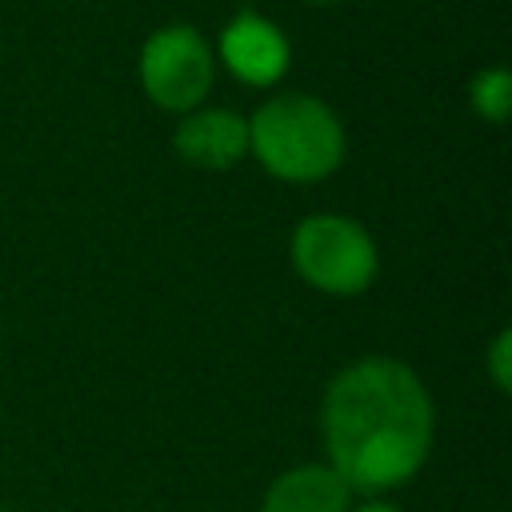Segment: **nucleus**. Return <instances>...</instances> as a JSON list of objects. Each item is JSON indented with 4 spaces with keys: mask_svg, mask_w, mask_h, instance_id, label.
Instances as JSON below:
<instances>
[{
    "mask_svg": "<svg viewBox=\"0 0 512 512\" xmlns=\"http://www.w3.org/2000/svg\"><path fill=\"white\" fill-rule=\"evenodd\" d=\"M436 440V404L424 376L384 352L332 372L320 396L324 464L352 496H388L420 476Z\"/></svg>",
    "mask_w": 512,
    "mask_h": 512,
    "instance_id": "nucleus-1",
    "label": "nucleus"
},
{
    "mask_svg": "<svg viewBox=\"0 0 512 512\" xmlns=\"http://www.w3.org/2000/svg\"><path fill=\"white\" fill-rule=\"evenodd\" d=\"M484 376L500 396L512 392V328H496L484 344Z\"/></svg>",
    "mask_w": 512,
    "mask_h": 512,
    "instance_id": "nucleus-9",
    "label": "nucleus"
},
{
    "mask_svg": "<svg viewBox=\"0 0 512 512\" xmlns=\"http://www.w3.org/2000/svg\"><path fill=\"white\" fill-rule=\"evenodd\" d=\"M212 52H216V64H224V72L244 88H276L292 68L288 32L252 8H240L220 28Z\"/></svg>",
    "mask_w": 512,
    "mask_h": 512,
    "instance_id": "nucleus-5",
    "label": "nucleus"
},
{
    "mask_svg": "<svg viewBox=\"0 0 512 512\" xmlns=\"http://www.w3.org/2000/svg\"><path fill=\"white\" fill-rule=\"evenodd\" d=\"M172 152L200 172H232L248 160V116L216 104H200L176 116Z\"/></svg>",
    "mask_w": 512,
    "mask_h": 512,
    "instance_id": "nucleus-6",
    "label": "nucleus"
},
{
    "mask_svg": "<svg viewBox=\"0 0 512 512\" xmlns=\"http://www.w3.org/2000/svg\"><path fill=\"white\" fill-rule=\"evenodd\" d=\"M468 108L476 120L500 128L508 120V108H512V72L504 64L476 68L468 76Z\"/></svg>",
    "mask_w": 512,
    "mask_h": 512,
    "instance_id": "nucleus-8",
    "label": "nucleus"
},
{
    "mask_svg": "<svg viewBox=\"0 0 512 512\" xmlns=\"http://www.w3.org/2000/svg\"><path fill=\"white\" fill-rule=\"evenodd\" d=\"M352 500V488L324 460H304L268 480L256 512H348Z\"/></svg>",
    "mask_w": 512,
    "mask_h": 512,
    "instance_id": "nucleus-7",
    "label": "nucleus"
},
{
    "mask_svg": "<svg viewBox=\"0 0 512 512\" xmlns=\"http://www.w3.org/2000/svg\"><path fill=\"white\" fill-rule=\"evenodd\" d=\"M300 4H336V0H300Z\"/></svg>",
    "mask_w": 512,
    "mask_h": 512,
    "instance_id": "nucleus-11",
    "label": "nucleus"
},
{
    "mask_svg": "<svg viewBox=\"0 0 512 512\" xmlns=\"http://www.w3.org/2000/svg\"><path fill=\"white\" fill-rule=\"evenodd\" d=\"M348 156L336 108L312 92H272L248 116V160L280 184H320Z\"/></svg>",
    "mask_w": 512,
    "mask_h": 512,
    "instance_id": "nucleus-2",
    "label": "nucleus"
},
{
    "mask_svg": "<svg viewBox=\"0 0 512 512\" xmlns=\"http://www.w3.org/2000/svg\"><path fill=\"white\" fill-rule=\"evenodd\" d=\"M0 512H4V508H0Z\"/></svg>",
    "mask_w": 512,
    "mask_h": 512,
    "instance_id": "nucleus-12",
    "label": "nucleus"
},
{
    "mask_svg": "<svg viewBox=\"0 0 512 512\" xmlns=\"http://www.w3.org/2000/svg\"><path fill=\"white\" fill-rule=\"evenodd\" d=\"M348 512H408V508H400V504L388 500V496H360V500H352Z\"/></svg>",
    "mask_w": 512,
    "mask_h": 512,
    "instance_id": "nucleus-10",
    "label": "nucleus"
},
{
    "mask_svg": "<svg viewBox=\"0 0 512 512\" xmlns=\"http://www.w3.org/2000/svg\"><path fill=\"white\" fill-rule=\"evenodd\" d=\"M216 52L208 36L192 24H160L144 36L140 56H136V76L160 112L184 116L200 108L216 84Z\"/></svg>",
    "mask_w": 512,
    "mask_h": 512,
    "instance_id": "nucleus-4",
    "label": "nucleus"
},
{
    "mask_svg": "<svg viewBox=\"0 0 512 512\" xmlns=\"http://www.w3.org/2000/svg\"><path fill=\"white\" fill-rule=\"evenodd\" d=\"M292 272L320 296H364L380 272V248L372 232L344 212H308L288 236Z\"/></svg>",
    "mask_w": 512,
    "mask_h": 512,
    "instance_id": "nucleus-3",
    "label": "nucleus"
}]
</instances>
